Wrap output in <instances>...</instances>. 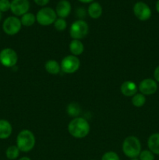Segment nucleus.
<instances>
[{"instance_id":"nucleus-1","label":"nucleus","mask_w":159,"mask_h":160,"mask_svg":"<svg viewBox=\"0 0 159 160\" xmlns=\"http://www.w3.org/2000/svg\"><path fill=\"white\" fill-rule=\"evenodd\" d=\"M68 131L73 137L84 138L90 132V124L84 118L76 117L69 123Z\"/></svg>"},{"instance_id":"nucleus-2","label":"nucleus","mask_w":159,"mask_h":160,"mask_svg":"<svg viewBox=\"0 0 159 160\" xmlns=\"http://www.w3.org/2000/svg\"><path fill=\"white\" fill-rule=\"evenodd\" d=\"M35 142V137L31 131L23 130L19 133L17 138V146L20 151L28 152L34 148Z\"/></svg>"},{"instance_id":"nucleus-3","label":"nucleus","mask_w":159,"mask_h":160,"mask_svg":"<svg viewBox=\"0 0 159 160\" xmlns=\"http://www.w3.org/2000/svg\"><path fill=\"white\" fill-rule=\"evenodd\" d=\"M123 151L127 157L136 159L141 152V144L135 136L126 138L123 143Z\"/></svg>"},{"instance_id":"nucleus-4","label":"nucleus","mask_w":159,"mask_h":160,"mask_svg":"<svg viewBox=\"0 0 159 160\" xmlns=\"http://www.w3.org/2000/svg\"><path fill=\"white\" fill-rule=\"evenodd\" d=\"M57 15L53 9L45 7L41 9L36 15V20L42 26H48L55 23Z\"/></svg>"},{"instance_id":"nucleus-5","label":"nucleus","mask_w":159,"mask_h":160,"mask_svg":"<svg viewBox=\"0 0 159 160\" xmlns=\"http://www.w3.org/2000/svg\"><path fill=\"white\" fill-rule=\"evenodd\" d=\"M88 31V24L84 20H78L72 23L70 27V34L73 39L80 40L87 35Z\"/></svg>"},{"instance_id":"nucleus-6","label":"nucleus","mask_w":159,"mask_h":160,"mask_svg":"<svg viewBox=\"0 0 159 160\" xmlns=\"http://www.w3.org/2000/svg\"><path fill=\"white\" fill-rule=\"evenodd\" d=\"M60 66L61 70L64 73H73L79 70L80 67V61L77 56L70 55L62 59Z\"/></svg>"},{"instance_id":"nucleus-7","label":"nucleus","mask_w":159,"mask_h":160,"mask_svg":"<svg viewBox=\"0 0 159 160\" xmlns=\"http://www.w3.org/2000/svg\"><path fill=\"white\" fill-rule=\"evenodd\" d=\"M18 56L12 48H6L0 52V62L4 67H12L17 64Z\"/></svg>"},{"instance_id":"nucleus-8","label":"nucleus","mask_w":159,"mask_h":160,"mask_svg":"<svg viewBox=\"0 0 159 160\" xmlns=\"http://www.w3.org/2000/svg\"><path fill=\"white\" fill-rule=\"evenodd\" d=\"M21 26L22 23L20 19L16 17H9L3 22L2 28L6 34L14 35L20 31Z\"/></svg>"},{"instance_id":"nucleus-9","label":"nucleus","mask_w":159,"mask_h":160,"mask_svg":"<svg viewBox=\"0 0 159 160\" xmlns=\"http://www.w3.org/2000/svg\"><path fill=\"white\" fill-rule=\"evenodd\" d=\"M133 13L138 20L145 21L151 18V10L149 6L143 2H138L133 6Z\"/></svg>"},{"instance_id":"nucleus-10","label":"nucleus","mask_w":159,"mask_h":160,"mask_svg":"<svg viewBox=\"0 0 159 160\" xmlns=\"http://www.w3.org/2000/svg\"><path fill=\"white\" fill-rule=\"evenodd\" d=\"M139 90L144 95H154L157 90V81L151 78L143 79L139 84Z\"/></svg>"},{"instance_id":"nucleus-11","label":"nucleus","mask_w":159,"mask_h":160,"mask_svg":"<svg viewBox=\"0 0 159 160\" xmlns=\"http://www.w3.org/2000/svg\"><path fill=\"white\" fill-rule=\"evenodd\" d=\"M30 2L28 0H12L10 9L16 16H23L28 12Z\"/></svg>"},{"instance_id":"nucleus-12","label":"nucleus","mask_w":159,"mask_h":160,"mask_svg":"<svg viewBox=\"0 0 159 160\" xmlns=\"http://www.w3.org/2000/svg\"><path fill=\"white\" fill-rule=\"evenodd\" d=\"M71 12V4L67 0H61L56 6L55 12L56 15L59 16V18H65L70 15Z\"/></svg>"},{"instance_id":"nucleus-13","label":"nucleus","mask_w":159,"mask_h":160,"mask_svg":"<svg viewBox=\"0 0 159 160\" xmlns=\"http://www.w3.org/2000/svg\"><path fill=\"white\" fill-rule=\"evenodd\" d=\"M137 89L138 88H137V84L133 81H126L123 82L120 88L122 94L127 97L133 96L134 95H136L137 92Z\"/></svg>"},{"instance_id":"nucleus-14","label":"nucleus","mask_w":159,"mask_h":160,"mask_svg":"<svg viewBox=\"0 0 159 160\" xmlns=\"http://www.w3.org/2000/svg\"><path fill=\"white\" fill-rule=\"evenodd\" d=\"M147 146L154 155H159V133L151 134L147 140Z\"/></svg>"},{"instance_id":"nucleus-15","label":"nucleus","mask_w":159,"mask_h":160,"mask_svg":"<svg viewBox=\"0 0 159 160\" xmlns=\"http://www.w3.org/2000/svg\"><path fill=\"white\" fill-rule=\"evenodd\" d=\"M12 128L7 120H0V139H6L12 134Z\"/></svg>"},{"instance_id":"nucleus-16","label":"nucleus","mask_w":159,"mask_h":160,"mask_svg":"<svg viewBox=\"0 0 159 160\" xmlns=\"http://www.w3.org/2000/svg\"><path fill=\"white\" fill-rule=\"evenodd\" d=\"M70 50L73 56H80L84 52V44L80 42V40L73 39L70 44Z\"/></svg>"},{"instance_id":"nucleus-17","label":"nucleus","mask_w":159,"mask_h":160,"mask_svg":"<svg viewBox=\"0 0 159 160\" xmlns=\"http://www.w3.org/2000/svg\"><path fill=\"white\" fill-rule=\"evenodd\" d=\"M45 68L46 71L50 74L56 75L60 72L61 66L56 60L51 59V60H48L45 62Z\"/></svg>"},{"instance_id":"nucleus-18","label":"nucleus","mask_w":159,"mask_h":160,"mask_svg":"<svg viewBox=\"0 0 159 160\" xmlns=\"http://www.w3.org/2000/svg\"><path fill=\"white\" fill-rule=\"evenodd\" d=\"M88 14L93 19L99 18L102 14V7L98 2H92L88 7Z\"/></svg>"},{"instance_id":"nucleus-19","label":"nucleus","mask_w":159,"mask_h":160,"mask_svg":"<svg viewBox=\"0 0 159 160\" xmlns=\"http://www.w3.org/2000/svg\"><path fill=\"white\" fill-rule=\"evenodd\" d=\"M36 21V17L31 12H26L24 15L22 16L21 19H20V22H21L22 25L25 27H31L35 23Z\"/></svg>"},{"instance_id":"nucleus-20","label":"nucleus","mask_w":159,"mask_h":160,"mask_svg":"<svg viewBox=\"0 0 159 160\" xmlns=\"http://www.w3.org/2000/svg\"><path fill=\"white\" fill-rule=\"evenodd\" d=\"M20 149L18 148V147L16 146V145H11L9 148H7L6 152V157L10 160H14L17 159V157L20 155Z\"/></svg>"},{"instance_id":"nucleus-21","label":"nucleus","mask_w":159,"mask_h":160,"mask_svg":"<svg viewBox=\"0 0 159 160\" xmlns=\"http://www.w3.org/2000/svg\"><path fill=\"white\" fill-rule=\"evenodd\" d=\"M145 102H146V98L143 94L137 93L132 96V103L135 107H142Z\"/></svg>"},{"instance_id":"nucleus-22","label":"nucleus","mask_w":159,"mask_h":160,"mask_svg":"<svg viewBox=\"0 0 159 160\" xmlns=\"http://www.w3.org/2000/svg\"><path fill=\"white\" fill-rule=\"evenodd\" d=\"M67 112L72 117H76L80 112V108L79 105L76 103H70L67 107Z\"/></svg>"},{"instance_id":"nucleus-23","label":"nucleus","mask_w":159,"mask_h":160,"mask_svg":"<svg viewBox=\"0 0 159 160\" xmlns=\"http://www.w3.org/2000/svg\"><path fill=\"white\" fill-rule=\"evenodd\" d=\"M54 27L58 31H63L67 27V23L63 18L56 19L54 23Z\"/></svg>"},{"instance_id":"nucleus-24","label":"nucleus","mask_w":159,"mask_h":160,"mask_svg":"<svg viewBox=\"0 0 159 160\" xmlns=\"http://www.w3.org/2000/svg\"><path fill=\"white\" fill-rule=\"evenodd\" d=\"M140 160H154V154L150 150H143L139 155Z\"/></svg>"},{"instance_id":"nucleus-25","label":"nucleus","mask_w":159,"mask_h":160,"mask_svg":"<svg viewBox=\"0 0 159 160\" xmlns=\"http://www.w3.org/2000/svg\"><path fill=\"white\" fill-rule=\"evenodd\" d=\"M101 160H120L119 156L115 152H108L103 155Z\"/></svg>"},{"instance_id":"nucleus-26","label":"nucleus","mask_w":159,"mask_h":160,"mask_svg":"<svg viewBox=\"0 0 159 160\" xmlns=\"http://www.w3.org/2000/svg\"><path fill=\"white\" fill-rule=\"evenodd\" d=\"M11 2L9 0H0V11L6 12L10 9Z\"/></svg>"},{"instance_id":"nucleus-27","label":"nucleus","mask_w":159,"mask_h":160,"mask_svg":"<svg viewBox=\"0 0 159 160\" xmlns=\"http://www.w3.org/2000/svg\"><path fill=\"white\" fill-rule=\"evenodd\" d=\"M34 2L40 6H44L49 2L50 0H34Z\"/></svg>"},{"instance_id":"nucleus-28","label":"nucleus","mask_w":159,"mask_h":160,"mask_svg":"<svg viewBox=\"0 0 159 160\" xmlns=\"http://www.w3.org/2000/svg\"><path fill=\"white\" fill-rule=\"evenodd\" d=\"M154 80H155L157 82L159 83V66H157V67L155 68V70H154Z\"/></svg>"},{"instance_id":"nucleus-29","label":"nucleus","mask_w":159,"mask_h":160,"mask_svg":"<svg viewBox=\"0 0 159 160\" xmlns=\"http://www.w3.org/2000/svg\"><path fill=\"white\" fill-rule=\"evenodd\" d=\"M79 1L83 3H89V2H91L94 1V0H79Z\"/></svg>"},{"instance_id":"nucleus-30","label":"nucleus","mask_w":159,"mask_h":160,"mask_svg":"<svg viewBox=\"0 0 159 160\" xmlns=\"http://www.w3.org/2000/svg\"><path fill=\"white\" fill-rule=\"evenodd\" d=\"M156 10H157V12L159 13V0L157 2V3H156Z\"/></svg>"},{"instance_id":"nucleus-31","label":"nucleus","mask_w":159,"mask_h":160,"mask_svg":"<svg viewBox=\"0 0 159 160\" xmlns=\"http://www.w3.org/2000/svg\"><path fill=\"white\" fill-rule=\"evenodd\" d=\"M19 160H31V159L28 157H22L21 159H20Z\"/></svg>"},{"instance_id":"nucleus-32","label":"nucleus","mask_w":159,"mask_h":160,"mask_svg":"<svg viewBox=\"0 0 159 160\" xmlns=\"http://www.w3.org/2000/svg\"><path fill=\"white\" fill-rule=\"evenodd\" d=\"M2 12L0 11V20H2Z\"/></svg>"},{"instance_id":"nucleus-33","label":"nucleus","mask_w":159,"mask_h":160,"mask_svg":"<svg viewBox=\"0 0 159 160\" xmlns=\"http://www.w3.org/2000/svg\"><path fill=\"white\" fill-rule=\"evenodd\" d=\"M131 160H138V159H132Z\"/></svg>"}]
</instances>
